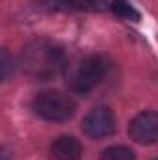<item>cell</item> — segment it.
I'll list each match as a JSON object with an SVG mask.
<instances>
[{
	"mask_svg": "<svg viewBox=\"0 0 158 160\" xmlns=\"http://www.w3.org/2000/svg\"><path fill=\"white\" fill-rule=\"evenodd\" d=\"M13 73H15V60H13V56L6 48H0V82H6L7 78H11Z\"/></svg>",
	"mask_w": 158,
	"mask_h": 160,
	"instance_id": "obj_9",
	"label": "cell"
},
{
	"mask_svg": "<svg viewBox=\"0 0 158 160\" xmlns=\"http://www.w3.org/2000/svg\"><path fill=\"white\" fill-rule=\"evenodd\" d=\"M112 9H114V13H117L123 19H128V21H138L140 19V13L132 8V4L128 0H114Z\"/></svg>",
	"mask_w": 158,
	"mask_h": 160,
	"instance_id": "obj_10",
	"label": "cell"
},
{
	"mask_svg": "<svg viewBox=\"0 0 158 160\" xmlns=\"http://www.w3.org/2000/svg\"><path fill=\"white\" fill-rule=\"evenodd\" d=\"M21 65L24 75L30 78L50 80L65 67L63 50L47 39H36L24 47Z\"/></svg>",
	"mask_w": 158,
	"mask_h": 160,
	"instance_id": "obj_1",
	"label": "cell"
},
{
	"mask_svg": "<svg viewBox=\"0 0 158 160\" xmlns=\"http://www.w3.org/2000/svg\"><path fill=\"white\" fill-rule=\"evenodd\" d=\"M32 106L34 112L47 121H65L77 110L75 101L62 91H41L34 97Z\"/></svg>",
	"mask_w": 158,
	"mask_h": 160,
	"instance_id": "obj_3",
	"label": "cell"
},
{
	"mask_svg": "<svg viewBox=\"0 0 158 160\" xmlns=\"http://www.w3.org/2000/svg\"><path fill=\"white\" fill-rule=\"evenodd\" d=\"M65 82L71 91L75 93H87L91 91L106 75V65L97 56L78 58L73 63L65 65Z\"/></svg>",
	"mask_w": 158,
	"mask_h": 160,
	"instance_id": "obj_2",
	"label": "cell"
},
{
	"mask_svg": "<svg viewBox=\"0 0 158 160\" xmlns=\"http://www.w3.org/2000/svg\"><path fill=\"white\" fill-rule=\"evenodd\" d=\"M101 160H136V155L126 145H114L102 151Z\"/></svg>",
	"mask_w": 158,
	"mask_h": 160,
	"instance_id": "obj_8",
	"label": "cell"
},
{
	"mask_svg": "<svg viewBox=\"0 0 158 160\" xmlns=\"http://www.w3.org/2000/svg\"><path fill=\"white\" fill-rule=\"evenodd\" d=\"M54 8L77 9V11H101L106 8V0H50Z\"/></svg>",
	"mask_w": 158,
	"mask_h": 160,
	"instance_id": "obj_7",
	"label": "cell"
},
{
	"mask_svg": "<svg viewBox=\"0 0 158 160\" xmlns=\"http://www.w3.org/2000/svg\"><path fill=\"white\" fill-rule=\"evenodd\" d=\"M82 145L73 136H60L50 145V158L52 160H80Z\"/></svg>",
	"mask_w": 158,
	"mask_h": 160,
	"instance_id": "obj_6",
	"label": "cell"
},
{
	"mask_svg": "<svg viewBox=\"0 0 158 160\" xmlns=\"http://www.w3.org/2000/svg\"><path fill=\"white\" fill-rule=\"evenodd\" d=\"M128 134L138 143H155L158 138V116L156 112H141L128 125Z\"/></svg>",
	"mask_w": 158,
	"mask_h": 160,
	"instance_id": "obj_5",
	"label": "cell"
},
{
	"mask_svg": "<svg viewBox=\"0 0 158 160\" xmlns=\"http://www.w3.org/2000/svg\"><path fill=\"white\" fill-rule=\"evenodd\" d=\"M0 160H11V153L6 147H0Z\"/></svg>",
	"mask_w": 158,
	"mask_h": 160,
	"instance_id": "obj_11",
	"label": "cell"
},
{
	"mask_svg": "<svg viewBox=\"0 0 158 160\" xmlns=\"http://www.w3.org/2000/svg\"><path fill=\"white\" fill-rule=\"evenodd\" d=\"M116 123H114V116L106 106H97L93 110L87 112V116L82 121V130L95 140L106 138L114 132Z\"/></svg>",
	"mask_w": 158,
	"mask_h": 160,
	"instance_id": "obj_4",
	"label": "cell"
}]
</instances>
